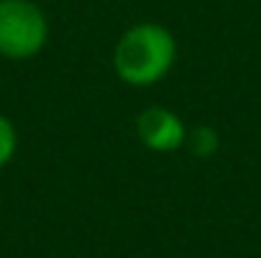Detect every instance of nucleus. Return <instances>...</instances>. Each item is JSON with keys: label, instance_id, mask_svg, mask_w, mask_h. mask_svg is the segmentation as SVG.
<instances>
[{"label": "nucleus", "instance_id": "obj_1", "mask_svg": "<svg viewBox=\"0 0 261 258\" xmlns=\"http://www.w3.org/2000/svg\"><path fill=\"white\" fill-rule=\"evenodd\" d=\"M175 53V36L170 31L156 22H142L120 36L114 47V70L130 86H150L170 72Z\"/></svg>", "mask_w": 261, "mask_h": 258}, {"label": "nucleus", "instance_id": "obj_2", "mask_svg": "<svg viewBox=\"0 0 261 258\" xmlns=\"http://www.w3.org/2000/svg\"><path fill=\"white\" fill-rule=\"evenodd\" d=\"M47 42V20L31 0H0V56L31 59Z\"/></svg>", "mask_w": 261, "mask_h": 258}, {"label": "nucleus", "instance_id": "obj_3", "mask_svg": "<svg viewBox=\"0 0 261 258\" xmlns=\"http://www.w3.org/2000/svg\"><path fill=\"white\" fill-rule=\"evenodd\" d=\"M136 133H139V139L145 142V147L159 150V153L178 150L186 139L184 122L161 106L145 108V111L139 114V120H136Z\"/></svg>", "mask_w": 261, "mask_h": 258}, {"label": "nucleus", "instance_id": "obj_4", "mask_svg": "<svg viewBox=\"0 0 261 258\" xmlns=\"http://www.w3.org/2000/svg\"><path fill=\"white\" fill-rule=\"evenodd\" d=\"M17 153V131L3 114H0V169L14 158Z\"/></svg>", "mask_w": 261, "mask_h": 258}]
</instances>
